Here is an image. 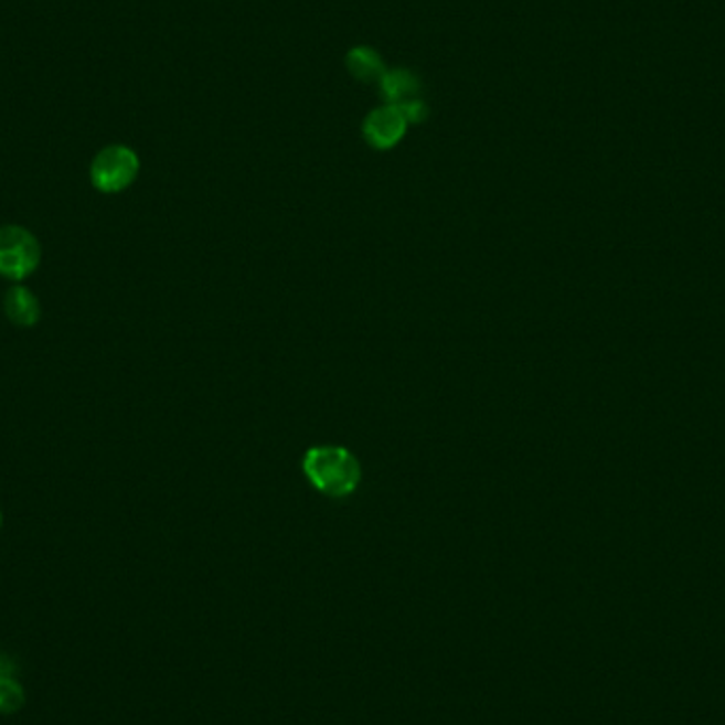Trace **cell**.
Instances as JSON below:
<instances>
[{
	"label": "cell",
	"mask_w": 725,
	"mask_h": 725,
	"mask_svg": "<svg viewBox=\"0 0 725 725\" xmlns=\"http://www.w3.org/2000/svg\"><path fill=\"white\" fill-rule=\"evenodd\" d=\"M303 473L310 483L327 497L344 499L361 482V465L356 457L342 446H317L303 457Z\"/></svg>",
	"instance_id": "1"
},
{
	"label": "cell",
	"mask_w": 725,
	"mask_h": 725,
	"mask_svg": "<svg viewBox=\"0 0 725 725\" xmlns=\"http://www.w3.org/2000/svg\"><path fill=\"white\" fill-rule=\"evenodd\" d=\"M140 160L126 145L105 147L92 161L89 179L92 185L103 193H119L130 188L138 177Z\"/></svg>",
	"instance_id": "2"
},
{
	"label": "cell",
	"mask_w": 725,
	"mask_h": 725,
	"mask_svg": "<svg viewBox=\"0 0 725 725\" xmlns=\"http://www.w3.org/2000/svg\"><path fill=\"white\" fill-rule=\"evenodd\" d=\"M41 264V244L22 225L0 227V274L9 280H24Z\"/></svg>",
	"instance_id": "3"
},
{
	"label": "cell",
	"mask_w": 725,
	"mask_h": 725,
	"mask_svg": "<svg viewBox=\"0 0 725 725\" xmlns=\"http://www.w3.org/2000/svg\"><path fill=\"white\" fill-rule=\"evenodd\" d=\"M407 119L397 105H382L374 108L363 121V138L377 151H388L397 147L407 132Z\"/></svg>",
	"instance_id": "4"
},
{
	"label": "cell",
	"mask_w": 725,
	"mask_h": 725,
	"mask_svg": "<svg viewBox=\"0 0 725 725\" xmlns=\"http://www.w3.org/2000/svg\"><path fill=\"white\" fill-rule=\"evenodd\" d=\"M380 94L384 98V105H403L407 100H414L420 96V79L418 75H414L407 68H393L382 75V79L377 81Z\"/></svg>",
	"instance_id": "5"
},
{
	"label": "cell",
	"mask_w": 725,
	"mask_h": 725,
	"mask_svg": "<svg viewBox=\"0 0 725 725\" xmlns=\"http://www.w3.org/2000/svg\"><path fill=\"white\" fill-rule=\"evenodd\" d=\"M346 71L350 73L352 79L361 81V83H377L382 79V75L386 73V64L384 57L377 54L374 47L370 45H356L352 47L346 54Z\"/></svg>",
	"instance_id": "6"
},
{
	"label": "cell",
	"mask_w": 725,
	"mask_h": 725,
	"mask_svg": "<svg viewBox=\"0 0 725 725\" xmlns=\"http://www.w3.org/2000/svg\"><path fill=\"white\" fill-rule=\"evenodd\" d=\"M4 314L18 327H32L41 319V303L26 287H11L4 296Z\"/></svg>",
	"instance_id": "7"
},
{
	"label": "cell",
	"mask_w": 725,
	"mask_h": 725,
	"mask_svg": "<svg viewBox=\"0 0 725 725\" xmlns=\"http://www.w3.org/2000/svg\"><path fill=\"white\" fill-rule=\"evenodd\" d=\"M24 702H26L24 690L15 679H11V676L0 679V713L2 715L18 713L24 706Z\"/></svg>",
	"instance_id": "8"
},
{
	"label": "cell",
	"mask_w": 725,
	"mask_h": 725,
	"mask_svg": "<svg viewBox=\"0 0 725 725\" xmlns=\"http://www.w3.org/2000/svg\"><path fill=\"white\" fill-rule=\"evenodd\" d=\"M399 108H402L407 124H423L429 117V105L420 96L414 98V100L403 103V105H399Z\"/></svg>",
	"instance_id": "9"
},
{
	"label": "cell",
	"mask_w": 725,
	"mask_h": 725,
	"mask_svg": "<svg viewBox=\"0 0 725 725\" xmlns=\"http://www.w3.org/2000/svg\"><path fill=\"white\" fill-rule=\"evenodd\" d=\"M13 662L4 655V653H0V679H4V676H11L13 674Z\"/></svg>",
	"instance_id": "10"
},
{
	"label": "cell",
	"mask_w": 725,
	"mask_h": 725,
	"mask_svg": "<svg viewBox=\"0 0 725 725\" xmlns=\"http://www.w3.org/2000/svg\"><path fill=\"white\" fill-rule=\"evenodd\" d=\"M0 529H2V515H0Z\"/></svg>",
	"instance_id": "11"
}]
</instances>
